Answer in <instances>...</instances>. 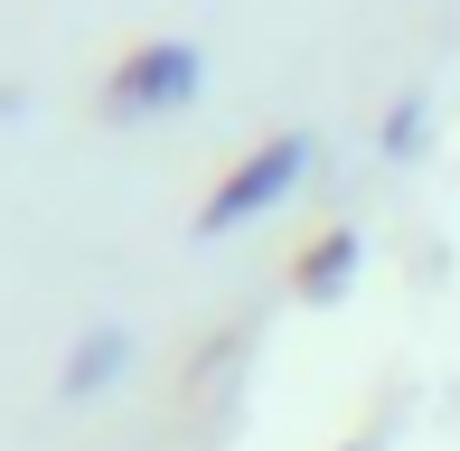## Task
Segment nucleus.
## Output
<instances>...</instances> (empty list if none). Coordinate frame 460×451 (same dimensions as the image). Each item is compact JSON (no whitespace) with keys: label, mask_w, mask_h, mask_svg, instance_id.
Segmentation results:
<instances>
[{"label":"nucleus","mask_w":460,"mask_h":451,"mask_svg":"<svg viewBox=\"0 0 460 451\" xmlns=\"http://www.w3.org/2000/svg\"><path fill=\"white\" fill-rule=\"evenodd\" d=\"M301 170H310V141L301 132H273V141H254V151L235 160V170L207 189V208H198V235H235V226H254L263 208H282L291 189H301Z\"/></svg>","instance_id":"obj_1"},{"label":"nucleus","mask_w":460,"mask_h":451,"mask_svg":"<svg viewBox=\"0 0 460 451\" xmlns=\"http://www.w3.org/2000/svg\"><path fill=\"white\" fill-rule=\"evenodd\" d=\"M198 48L188 38H141V48H122L113 57V75H103V94L94 104L113 113V122H132V113H179L188 94H198Z\"/></svg>","instance_id":"obj_2"},{"label":"nucleus","mask_w":460,"mask_h":451,"mask_svg":"<svg viewBox=\"0 0 460 451\" xmlns=\"http://www.w3.org/2000/svg\"><path fill=\"white\" fill-rule=\"evenodd\" d=\"M122 358H132V339H122V330H85V339H75V358H66V376H57V385H66V395H103V385L122 376Z\"/></svg>","instance_id":"obj_3"},{"label":"nucleus","mask_w":460,"mask_h":451,"mask_svg":"<svg viewBox=\"0 0 460 451\" xmlns=\"http://www.w3.org/2000/svg\"><path fill=\"white\" fill-rule=\"evenodd\" d=\"M348 263H358V235H348V226H329V235L310 244L301 263H291V282H301L310 301H329V292H339V273H348Z\"/></svg>","instance_id":"obj_4"}]
</instances>
